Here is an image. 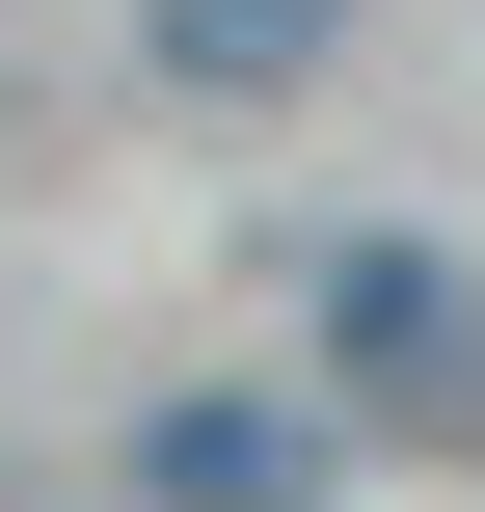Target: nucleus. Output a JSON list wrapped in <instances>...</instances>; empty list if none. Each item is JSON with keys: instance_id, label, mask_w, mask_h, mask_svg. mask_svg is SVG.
Wrapping results in <instances>:
<instances>
[{"instance_id": "f03ea898", "label": "nucleus", "mask_w": 485, "mask_h": 512, "mask_svg": "<svg viewBox=\"0 0 485 512\" xmlns=\"http://www.w3.org/2000/svg\"><path fill=\"white\" fill-rule=\"evenodd\" d=\"M351 27L378 0H108V54L162 108H297V81H351Z\"/></svg>"}, {"instance_id": "f257e3e1", "label": "nucleus", "mask_w": 485, "mask_h": 512, "mask_svg": "<svg viewBox=\"0 0 485 512\" xmlns=\"http://www.w3.org/2000/svg\"><path fill=\"white\" fill-rule=\"evenodd\" d=\"M297 351L378 432H485V270L459 243H297Z\"/></svg>"}, {"instance_id": "7ed1b4c3", "label": "nucleus", "mask_w": 485, "mask_h": 512, "mask_svg": "<svg viewBox=\"0 0 485 512\" xmlns=\"http://www.w3.org/2000/svg\"><path fill=\"white\" fill-rule=\"evenodd\" d=\"M135 486H162V512H270V405H162Z\"/></svg>"}]
</instances>
